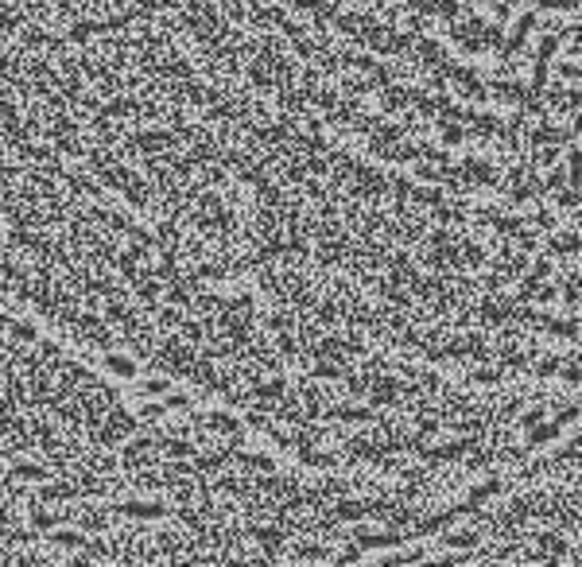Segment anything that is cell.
Segmentation results:
<instances>
[{
	"mask_svg": "<svg viewBox=\"0 0 582 567\" xmlns=\"http://www.w3.org/2000/svg\"><path fill=\"white\" fill-rule=\"evenodd\" d=\"M459 171H462L466 183H478V187H497L501 183V175H497V167L489 160H466Z\"/></svg>",
	"mask_w": 582,
	"mask_h": 567,
	"instance_id": "obj_10",
	"label": "cell"
},
{
	"mask_svg": "<svg viewBox=\"0 0 582 567\" xmlns=\"http://www.w3.org/2000/svg\"><path fill=\"white\" fill-rule=\"evenodd\" d=\"M559 74H563V78H571V82H582V62H563Z\"/></svg>",
	"mask_w": 582,
	"mask_h": 567,
	"instance_id": "obj_53",
	"label": "cell"
},
{
	"mask_svg": "<svg viewBox=\"0 0 582 567\" xmlns=\"http://www.w3.org/2000/svg\"><path fill=\"white\" fill-rule=\"evenodd\" d=\"M295 455H299V463H307V466H319V470H334L338 466V455H326V451H314V443H295Z\"/></svg>",
	"mask_w": 582,
	"mask_h": 567,
	"instance_id": "obj_19",
	"label": "cell"
},
{
	"mask_svg": "<svg viewBox=\"0 0 582 567\" xmlns=\"http://www.w3.org/2000/svg\"><path fill=\"white\" fill-rule=\"evenodd\" d=\"M563 381H567V385H582V365H567V369H563Z\"/></svg>",
	"mask_w": 582,
	"mask_h": 567,
	"instance_id": "obj_55",
	"label": "cell"
},
{
	"mask_svg": "<svg viewBox=\"0 0 582 567\" xmlns=\"http://www.w3.org/2000/svg\"><path fill=\"white\" fill-rule=\"evenodd\" d=\"M70 513L78 517V529H86V532H105L113 521L109 509H94V505H78V509H70Z\"/></svg>",
	"mask_w": 582,
	"mask_h": 567,
	"instance_id": "obj_15",
	"label": "cell"
},
{
	"mask_svg": "<svg viewBox=\"0 0 582 567\" xmlns=\"http://www.w3.org/2000/svg\"><path fill=\"white\" fill-rule=\"evenodd\" d=\"M206 431H218V435H226V439H245V427L229 412H206Z\"/></svg>",
	"mask_w": 582,
	"mask_h": 567,
	"instance_id": "obj_17",
	"label": "cell"
},
{
	"mask_svg": "<svg viewBox=\"0 0 582 567\" xmlns=\"http://www.w3.org/2000/svg\"><path fill=\"white\" fill-rule=\"evenodd\" d=\"M109 214L113 210H105V207H86V218L94 221V226H109Z\"/></svg>",
	"mask_w": 582,
	"mask_h": 567,
	"instance_id": "obj_49",
	"label": "cell"
},
{
	"mask_svg": "<svg viewBox=\"0 0 582 567\" xmlns=\"http://www.w3.org/2000/svg\"><path fill=\"white\" fill-rule=\"evenodd\" d=\"M8 59H12V51H8V43H0V70L8 67Z\"/></svg>",
	"mask_w": 582,
	"mask_h": 567,
	"instance_id": "obj_59",
	"label": "cell"
},
{
	"mask_svg": "<svg viewBox=\"0 0 582 567\" xmlns=\"http://www.w3.org/2000/svg\"><path fill=\"white\" fill-rule=\"evenodd\" d=\"M97 397L105 400V408H113V404H121V392L113 389V385H101V389H97Z\"/></svg>",
	"mask_w": 582,
	"mask_h": 567,
	"instance_id": "obj_51",
	"label": "cell"
},
{
	"mask_svg": "<svg viewBox=\"0 0 582 567\" xmlns=\"http://www.w3.org/2000/svg\"><path fill=\"white\" fill-rule=\"evenodd\" d=\"M322 420H338V424H377L373 404H342V400H326Z\"/></svg>",
	"mask_w": 582,
	"mask_h": 567,
	"instance_id": "obj_3",
	"label": "cell"
},
{
	"mask_svg": "<svg viewBox=\"0 0 582 567\" xmlns=\"http://www.w3.org/2000/svg\"><path fill=\"white\" fill-rule=\"evenodd\" d=\"M466 136H470V133H466V128H462V121H443V144H446V148L462 144Z\"/></svg>",
	"mask_w": 582,
	"mask_h": 567,
	"instance_id": "obj_40",
	"label": "cell"
},
{
	"mask_svg": "<svg viewBox=\"0 0 582 567\" xmlns=\"http://www.w3.org/2000/svg\"><path fill=\"white\" fill-rule=\"evenodd\" d=\"M353 544H361V552H373V548L407 544V536H404V529H396V532H353Z\"/></svg>",
	"mask_w": 582,
	"mask_h": 567,
	"instance_id": "obj_14",
	"label": "cell"
},
{
	"mask_svg": "<svg viewBox=\"0 0 582 567\" xmlns=\"http://www.w3.org/2000/svg\"><path fill=\"white\" fill-rule=\"evenodd\" d=\"M291 8H295V12H307L319 28H330V23L338 20V8L330 4V0H291Z\"/></svg>",
	"mask_w": 582,
	"mask_h": 567,
	"instance_id": "obj_12",
	"label": "cell"
},
{
	"mask_svg": "<svg viewBox=\"0 0 582 567\" xmlns=\"http://www.w3.org/2000/svg\"><path fill=\"white\" fill-rule=\"evenodd\" d=\"M74 497H82L78 486H74L70 478H62V482H43L31 501H39V505H58V501H74Z\"/></svg>",
	"mask_w": 582,
	"mask_h": 567,
	"instance_id": "obj_9",
	"label": "cell"
},
{
	"mask_svg": "<svg viewBox=\"0 0 582 567\" xmlns=\"http://www.w3.org/2000/svg\"><path fill=\"white\" fill-rule=\"evenodd\" d=\"M547 416V408L544 404H536V408H528V412H520V427H536L539 420Z\"/></svg>",
	"mask_w": 582,
	"mask_h": 567,
	"instance_id": "obj_48",
	"label": "cell"
},
{
	"mask_svg": "<svg viewBox=\"0 0 582 567\" xmlns=\"http://www.w3.org/2000/svg\"><path fill=\"white\" fill-rule=\"evenodd\" d=\"M105 369H109V373H116V377H136V361L124 358V354H116V350H109V354H105Z\"/></svg>",
	"mask_w": 582,
	"mask_h": 567,
	"instance_id": "obj_29",
	"label": "cell"
},
{
	"mask_svg": "<svg viewBox=\"0 0 582 567\" xmlns=\"http://www.w3.org/2000/svg\"><path fill=\"white\" fill-rule=\"evenodd\" d=\"M105 424H109V427H113V431H116V435H121V439H128V435H136V431H140V427H144V424H140V416H132V412H124V408H121V404H113V408H109V412H105Z\"/></svg>",
	"mask_w": 582,
	"mask_h": 567,
	"instance_id": "obj_18",
	"label": "cell"
},
{
	"mask_svg": "<svg viewBox=\"0 0 582 567\" xmlns=\"http://www.w3.org/2000/svg\"><path fill=\"white\" fill-rule=\"evenodd\" d=\"M86 560H113V544H105V540H86L78 552V563Z\"/></svg>",
	"mask_w": 582,
	"mask_h": 567,
	"instance_id": "obj_27",
	"label": "cell"
},
{
	"mask_svg": "<svg viewBox=\"0 0 582 567\" xmlns=\"http://www.w3.org/2000/svg\"><path fill=\"white\" fill-rule=\"evenodd\" d=\"M55 31H47L43 23H23L20 31H16V43H23V51H47V43H51Z\"/></svg>",
	"mask_w": 582,
	"mask_h": 567,
	"instance_id": "obj_16",
	"label": "cell"
},
{
	"mask_svg": "<svg viewBox=\"0 0 582 567\" xmlns=\"http://www.w3.org/2000/svg\"><path fill=\"white\" fill-rule=\"evenodd\" d=\"M182 319H187V315H182V307H175V303H171V307H163V311H155V326H163V331L179 326Z\"/></svg>",
	"mask_w": 582,
	"mask_h": 567,
	"instance_id": "obj_38",
	"label": "cell"
},
{
	"mask_svg": "<svg viewBox=\"0 0 582 567\" xmlns=\"http://www.w3.org/2000/svg\"><path fill=\"white\" fill-rule=\"evenodd\" d=\"M226 311H237V315H256V311H253V295H248V292L229 295V299H226Z\"/></svg>",
	"mask_w": 582,
	"mask_h": 567,
	"instance_id": "obj_41",
	"label": "cell"
},
{
	"mask_svg": "<svg viewBox=\"0 0 582 567\" xmlns=\"http://www.w3.org/2000/svg\"><path fill=\"white\" fill-rule=\"evenodd\" d=\"M140 392H144V397H168L171 381L168 377H144V381H140Z\"/></svg>",
	"mask_w": 582,
	"mask_h": 567,
	"instance_id": "obj_34",
	"label": "cell"
},
{
	"mask_svg": "<svg viewBox=\"0 0 582 567\" xmlns=\"http://www.w3.org/2000/svg\"><path fill=\"white\" fill-rule=\"evenodd\" d=\"M571 133H575V136H582V109L575 113V125H571Z\"/></svg>",
	"mask_w": 582,
	"mask_h": 567,
	"instance_id": "obj_60",
	"label": "cell"
},
{
	"mask_svg": "<svg viewBox=\"0 0 582 567\" xmlns=\"http://www.w3.org/2000/svg\"><path fill=\"white\" fill-rule=\"evenodd\" d=\"M559 369H563V358H555V354H544V358H536V361H532V373H536V377H544V381H547V377H555Z\"/></svg>",
	"mask_w": 582,
	"mask_h": 567,
	"instance_id": "obj_32",
	"label": "cell"
},
{
	"mask_svg": "<svg viewBox=\"0 0 582 567\" xmlns=\"http://www.w3.org/2000/svg\"><path fill=\"white\" fill-rule=\"evenodd\" d=\"M431 214H435V221H446V226H466V221H470V214H466L459 202H446V199H439L435 207H431Z\"/></svg>",
	"mask_w": 582,
	"mask_h": 567,
	"instance_id": "obj_20",
	"label": "cell"
},
{
	"mask_svg": "<svg viewBox=\"0 0 582 567\" xmlns=\"http://www.w3.org/2000/svg\"><path fill=\"white\" fill-rule=\"evenodd\" d=\"M532 28H536V12H524V16H520V23L509 31V39H501V55H505V59H517L524 47H528Z\"/></svg>",
	"mask_w": 582,
	"mask_h": 567,
	"instance_id": "obj_6",
	"label": "cell"
},
{
	"mask_svg": "<svg viewBox=\"0 0 582 567\" xmlns=\"http://www.w3.org/2000/svg\"><path fill=\"white\" fill-rule=\"evenodd\" d=\"M536 226L539 229H555V214L551 210H536Z\"/></svg>",
	"mask_w": 582,
	"mask_h": 567,
	"instance_id": "obj_54",
	"label": "cell"
},
{
	"mask_svg": "<svg viewBox=\"0 0 582 567\" xmlns=\"http://www.w3.org/2000/svg\"><path fill=\"white\" fill-rule=\"evenodd\" d=\"M555 299H559V287H551V284L536 287V303H555Z\"/></svg>",
	"mask_w": 582,
	"mask_h": 567,
	"instance_id": "obj_50",
	"label": "cell"
},
{
	"mask_svg": "<svg viewBox=\"0 0 582 567\" xmlns=\"http://www.w3.org/2000/svg\"><path fill=\"white\" fill-rule=\"evenodd\" d=\"M51 144L58 148V155H82V160H86V144L74 133H58V136H51Z\"/></svg>",
	"mask_w": 582,
	"mask_h": 567,
	"instance_id": "obj_28",
	"label": "cell"
},
{
	"mask_svg": "<svg viewBox=\"0 0 582 567\" xmlns=\"http://www.w3.org/2000/svg\"><path fill=\"white\" fill-rule=\"evenodd\" d=\"M8 474H12V478H23V482H47V478H51V470H47V466L23 463V458H20V463H12V470H8Z\"/></svg>",
	"mask_w": 582,
	"mask_h": 567,
	"instance_id": "obj_23",
	"label": "cell"
},
{
	"mask_svg": "<svg viewBox=\"0 0 582 567\" xmlns=\"http://www.w3.org/2000/svg\"><path fill=\"white\" fill-rule=\"evenodd\" d=\"M8 338H16V342H23V346H28V342H35V326L12 319V323H8Z\"/></svg>",
	"mask_w": 582,
	"mask_h": 567,
	"instance_id": "obj_39",
	"label": "cell"
},
{
	"mask_svg": "<svg viewBox=\"0 0 582 567\" xmlns=\"http://www.w3.org/2000/svg\"><path fill=\"white\" fill-rule=\"evenodd\" d=\"M582 0H536V12H578Z\"/></svg>",
	"mask_w": 582,
	"mask_h": 567,
	"instance_id": "obj_37",
	"label": "cell"
},
{
	"mask_svg": "<svg viewBox=\"0 0 582 567\" xmlns=\"http://www.w3.org/2000/svg\"><path fill=\"white\" fill-rule=\"evenodd\" d=\"M505 490L501 478H489V482H478V486L470 490V501H485V497H497Z\"/></svg>",
	"mask_w": 582,
	"mask_h": 567,
	"instance_id": "obj_35",
	"label": "cell"
},
{
	"mask_svg": "<svg viewBox=\"0 0 582 567\" xmlns=\"http://www.w3.org/2000/svg\"><path fill=\"white\" fill-rule=\"evenodd\" d=\"M478 540H481V532L466 529V532H446V536H443V544H446V548H473Z\"/></svg>",
	"mask_w": 582,
	"mask_h": 567,
	"instance_id": "obj_33",
	"label": "cell"
},
{
	"mask_svg": "<svg viewBox=\"0 0 582 567\" xmlns=\"http://www.w3.org/2000/svg\"><path fill=\"white\" fill-rule=\"evenodd\" d=\"M62 183L70 187V194H78V199H101V179H89L82 175V171H62Z\"/></svg>",
	"mask_w": 582,
	"mask_h": 567,
	"instance_id": "obj_13",
	"label": "cell"
},
{
	"mask_svg": "<svg viewBox=\"0 0 582 567\" xmlns=\"http://www.w3.org/2000/svg\"><path fill=\"white\" fill-rule=\"evenodd\" d=\"M179 226H182V221L168 214V218L155 226V241H160V245H171V249H182V229H179Z\"/></svg>",
	"mask_w": 582,
	"mask_h": 567,
	"instance_id": "obj_21",
	"label": "cell"
},
{
	"mask_svg": "<svg viewBox=\"0 0 582 567\" xmlns=\"http://www.w3.org/2000/svg\"><path fill=\"white\" fill-rule=\"evenodd\" d=\"M567 167H571V187H582V148H571Z\"/></svg>",
	"mask_w": 582,
	"mask_h": 567,
	"instance_id": "obj_44",
	"label": "cell"
},
{
	"mask_svg": "<svg viewBox=\"0 0 582 567\" xmlns=\"http://www.w3.org/2000/svg\"><path fill=\"white\" fill-rule=\"evenodd\" d=\"M23 431H31L23 416H16V412H4V416H0V435H23Z\"/></svg>",
	"mask_w": 582,
	"mask_h": 567,
	"instance_id": "obj_36",
	"label": "cell"
},
{
	"mask_svg": "<svg viewBox=\"0 0 582 567\" xmlns=\"http://www.w3.org/2000/svg\"><path fill=\"white\" fill-rule=\"evenodd\" d=\"M31 529H39V532H51L58 529V521H62V513H51V509H39V501H31Z\"/></svg>",
	"mask_w": 582,
	"mask_h": 567,
	"instance_id": "obj_25",
	"label": "cell"
},
{
	"mask_svg": "<svg viewBox=\"0 0 582 567\" xmlns=\"http://www.w3.org/2000/svg\"><path fill=\"white\" fill-rule=\"evenodd\" d=\"M307 373L311 377H319V381H346V361L342 358H326V354H319V358H307Z\"/></svg>",
	"mask_w": 582,
	"mask_h": 567,
	"instance_id": "obj_7",
	"label": "cell"
},
{
	"mask_svg": "<svg viewBox=\"0 0 582 567\" xmlns=\"http://www.w3.org/2000/svg\"><path fill=\"white\" fill-rule=\"evenodd\" d=\"M4 412H16V400L8 397V392H4V397H0V416H4Z\"/></svg>",
	"mask_w": 582,
	"mask_h": 567,
	"instance_id": "obj_57",
	"label": "cell"
},
{
	"mask_svg": "<svg viewBox=\"0 0 582 567\" xmlns=\"http://www.w3.org/2000/svg\"><path fill=\"white\" fill-rule=\"evenodd\" d=\"M547 249L551 253H582V233H559L547 241Z\"/></svg>",
	"mask_w": 582,
	"mask_h": 567,
	"instance_id": "obj_31",
	"label": "cell"
},
{
	"mask_svg": "<svg viewBox=\"0 0 582 567\" xmlns=\"http://www.w3.org/2000/svg\"><path fill=\"white\" fill-rule=\"evenodd\" d=\"M113 513L132 517V521H163V517H171V509L163 501H116Z\"/></svg>",
	"mask_w": 582,
	"mask_h": 567,
	"instance_id": "obj_4",
	"label": "cell"
},
{
	"mask_svg": "<svg viewBox=\"0 0 582 567\" xmlns=\"http://www.w3.org/2000/svg\"><path fill=\"white\" fill-rule=\"evenodd\" d=\"M47 540H55L58 548H82L86 544V529H51Z\"/></svg>",
	"mask_w": 582,
	"mask_h": 567,
	"instance_id": "obj_26",
	"label": "cell"
},
{
	"mask_svg": "<svg viewBox=\"0 0 582 567\" xmlns=\"http://www.w3.org/2000/svg\"><path fill=\"white\" fill-rule=\"evenodd\" d=\"M501 381H505V373L497 365H481L470 373V385H481V389H493V385H501Z\"/></svg>",
	"mask_w": 582,
	"mask_h": 567,
	"instance_id": "obj_30",
	"label": "cell"
},
{
	"mask_svg": "<svg viewBox=\"0 0 582 567\" xmlns=\"http://www.w3.org/2000/svg\"><path fill=\"white\" fill-rule=\"evenodd\" d=\"M412 59L419 62V67H431V70H435V67H443V62H446V51L435 43V39L415 35V39H412Z\"/></svg>",
	"mask_w": 582,
	"mask_h": 567,
	"instance_id": "obj_8",
	"label": "cell"
},
{
	"mask_svg": "<svg viewBox=\"0 0 582 567\" xmlns=\"http://www.w3.org/2000/svg\"><path fill=\"white\" fill-rule=\"evenodd\" d=\"M136 416H140V424H155V420H163V416H168V404H148V400H144Z\"/></svg>",
	"mask_w": 582,
	"mask_h": 567,
	"instance_id": "obj_43",
	"label": "cell"
},
{
	"mask_svg": "<svg viewBox=\"0 0 582 567\" xmlns=\"http://www.w3.org/2000/svg\"><path fill=\"white\" fill-rule=\"evenodd\" d=\"M237 466H245V470L253 474H272V458L268 455H248V451H237V458H233Z\"/></svg>",
	"mask_w": 582,
	"mask_h": 567,
	"instance_id": "obj_24",
	"label": "cell"
},
{
	"mask_svg": "<svg viewBox=\"0 0 582 567\" xmlns=\"http://www.w3.org/2000/svg\"><path fill=\"white\" fill-rule=\"evenodd\" d=\"M571 39H575V43H571V51L582 55V28H578V31H571Z\"/></svg>",
	"mask_w": 582,
	"mask_h": 567,
	"instance_id": "obj_58",
	"label": "cell"
},
{
	"mask_svg": "<svg viewBox=\"0 0 582 567\" xmlns=\"http://www.w3.org/2000/svg\"><path fill=\"white\" fill-rule=\"evenodd\" d=\"M128 237H132V245H144V249H155V233L148 226H128Z\"/></svg>",
	"mask_w": 582,
	"mask_h": 567,
	"instance_id": "obj_42",
	"label": "cell"
},
{
	"mask_svg": "<svg viewBox=\"0 0 582 567\" xmlns=\"http://www.w3.org/2000/svg\"><path fill=\"white\" fill-rule=\"evenodd\" d=\"M559 431H563L559 420H551V424L539 420L536 427H528V451L532 447H544V443H551V439H559Z\"/></svg>",
	"mask_w": 582,
	"mask_h": 567,
	"instance_id": "obj_22",
	"label": "cell"
},
{
	"mask_svg": "<svg viewBox=\"0 0 582 567\" xmlns=\"http://www.w3.org/2000/svg\"><path fill=\"white\" fill-rule=\"evenodd\" d=\"M128 226H132V221H128V214L113 210V214H109V226H105V229H109V233H128Z\"/></svg>",
	"mask_w": 582,
	"mask_h": 567,
	"instance_id": "obj_47",
	"label": "cell"
},
{
	"mask_svg": "<svg viewBox=\"0 0 582 567\" xmlns=\"http://www.w3.org/2000/svg\"><path fill=\"white\" fill-rule=\"evenodd\" d=\"M571 358H575V365H582V350H575V354H571Z\"/></svg>",
	"mask_w": 582,
	"mask_h": 567,
	"instance_id": "obj_62",
	"label": "cell"
},
{
	"mask_svg": "<svg viewBox=\"0 0 582 567\" xmlns=\"http://www.w3.org/2000/svg\"><path fill=\"white\" fill-rule=\"evenodd\" d=\"M155 439L160 431H144V435H132L128 443L121 447V463L124 470H140V466H155Z\"/></svg>",
	"mask_w": 582,
	"mask_h": 567,
	"instance_id": "obj_2",
	"label": "cell"
},
{
	"mask_svg": "<svg viewBox=\"0 0 582 567\" xmlns=\"http://www.w3.org/2000/svg\"><path fill=\"white\" fill-rule=\"evenodd\" d=\"M194 342H187V338H168V342H160V350H155L152 358H148V365L152 369H160V373H175V377H190V369H194Z\"/></svg>",
	"mask_w": 582,
	"mask_h": 567,
	"instance_id": "obj_1",
	"label": "cell"
},
{
	"mask_svg": "<svg viewBox=\"0 0 582 567\" xmlns=\"http://www.w3.org/2000/svg\"><path fill=\"white\" fill-rule=\"evenodd\" d=\"M39 354H43L47 361H51V358H58V354H62V350H58L55 342H39Z\"/></svg>",
	"mask_w": 582,
	"mask_h": 567,
	"instance_id": "obj_56",
	"label": "cell"
},
{
	"mask_svg": "<svg viewBox=\"0 0 582 567\" xmlns=\"http://www.w3.org/2000/svg\"><path fill=\"white\" fill-rule=\"evenodd\" d=\"M532 276H536V280H547V276H551V260L539 257L536 265H532Z\"/></svg>",
	"mask_w": 582,
	"mask_h": 567,
	"instance_id": "obj_52",
	"label": "cell"
},
{
	"mask_svg": "<svg viewBox=\"0 0 582 567\" xmlns=\"http://www.w3.org/2000/svg\"><path fill=\"white\" fill-rule=\"evenodd\" d=\"M555 202H559V210H575L578 207V187H559V191H555Z\"/></svg>",
	"mask_w": 582,
	"mask_h": 567,
	"instance_id": "obj_45",
	"label": "cell"
},
{
	"mask_svg": "<svg viewBox=\"0 0 582 567\" xmlns=\"http://www.w3.org/2000/svg\"><path fill=\"white\" fill-rule=\"evenodd\" d=\"M190 381H194V385H198V389H202V392H218V381H221V373H218V369H214V358L206 354V350H202V354H198L194 369H190Z\"/></svg>",
	"mask_w": 582,
	"mask_h": 567,
	"instance_id": "obj_11",
	"label": "cell"
},
{
	"mask_svg": "<svg viewBox=\"0 0 582 567\" xmlns=\"http://www.w3.org/2000/svg\"><path fill=\"white\" fill-rule=\"evenodd\" d=\"M575 226L582 229V207H575Z\"/></svg>",
	"mask_w": 582,
	"mask_h": 567,
	"instance_id": "obj_61",
	"label": "cell"
},
{
	"mask_svg": "<svg viewBox=\"0 0 582 567\" xmlns=\"http://www.w3.org/2000/svg\"><path fill=\"white\" fill-rule=\"evenodd\" d=\"M373 505H377V497H365V501H357V497H334L330 501V513L338 517V521H346V524H353V521H365V517H373Z\"/></svg>",
	"mask_w": 582,
	"mask_h": 567,
	"instance_id": "obj_5",
	"label": "cell"
},
{
	"mask_svg": "<svg viewBox=\"0 0 582 567\" xmlns=\"http://www.w3.org/2000/svg\"><path fill=\"white\" fill-rule=\"evenodd\" d=\"M163 404H168V412H190V397H187V392H168Z\"/></svg>",
	"mask_w": 582,
	"mask_h": 567,
	"instance_id": "obj_46",
	"label": "cell"
}]
</instances>
